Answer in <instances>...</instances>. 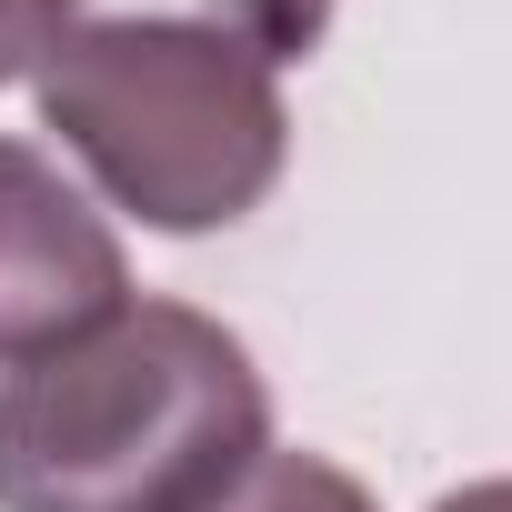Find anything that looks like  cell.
<instances>
[{
  "mask_svg": "<svg viewBox=\"0 0 512 512\" xmlns=\"http://www.w3.org/2000/svg\"><path fill=\"white\" fill-rule=\"evenodd\" d=\"M262 452L272 382L191 302H121L0 372V512H211Z\"/></svg>",
  "mask_w": 512,
  "mask_h": 512,
  "instance_id": "6da1fadb",
  "label": "cell"
},
{
  "mask_svg": "<svg viewBox=\"0 0 512 512\" xmlns=\"http://www.w3.org/2000/svg\"><path fill=\"white\" fill-rule=\"evenodd\" d=\"M31 101L91 191L171 241L251 221L292 161L282 71L181 21H71L41 51Z\"/></svg>",
  "mask_w": 512,
  "mask_h": 512,
  "instance_id": "7a4b0ae2",
  "label": "cell"
},
{
  "mask_svg": "<svg viewBox=\"0 0 512 512\" xmlns=\"http://www.w3.org/2000/svg\"><path fill=\"white\" fill-rule=\"evenodd\" d=\"M121 302H131V262L121 231L91 211V191L51 151L0 141V372L81 342Z\"/></svg>",
  "mask_w": 512,
  "mask_h": 512,
  "instance_id": "3957f363",
  "label": "cell"
},
{
  "mask_svg": "<svg viewBox=\"0 0 512 512\" xmlns=\"http://www.w3.org/2000/svg\"><path fill=\"white\" fill-rule=\"evenodd\" d=\"M342 0H71V21H181V31H221L241 51H262L272 71L282 61H312L322 31H332Z\"/></svg>",
  "mask_w": 512,
  "mask_h": 512,
  "instance_id": "277c9868",
  "label": "cell"
},
{
  "mask_svg": "<svg viewBox=\"0 0 512 512\" xmlns=\"http://www.w3.org/2000/svg\"><path fill=\"white\" fill-rule=\"evenodd\" d=\"M211 512H382V502H372L342 462H322V452H282V442H272V452L251 462Z\"/></svg>",
  "mask_w": 512,
  "mask_h": 512,
  "instance_id": "5b68a950",
  "label": "cell"
},
{
  "mask_svg": "<svg viewBox=\"0 0 512 512\" xmlns=\"http://www.w3.org/2000/svg\"><path fill=\"white\" fill-rule=\"evenodd\" d=\"M61 31H71V0H0V81H31Z\"/></svg>",
  "mask_w": 512,
  "mask_h": 512,
  "instance_id": "8992f818",
  "label": "cell"
},
{
  "mask_svg": "<svg viewBox=\"0 0 512 512\" xmlns=\"http://www.w3.org/2000/svg\"><path fill=\"white\" fill-rule=\"evenodd\" d=\"M432 512H512V472H492V482H462V492H442Z\"/></svg>",
  "mask_w": 512,
  "mask_h": 512,
  "instance_id": "52a82bcc",
  "label": "cell"
}]
</instances>
